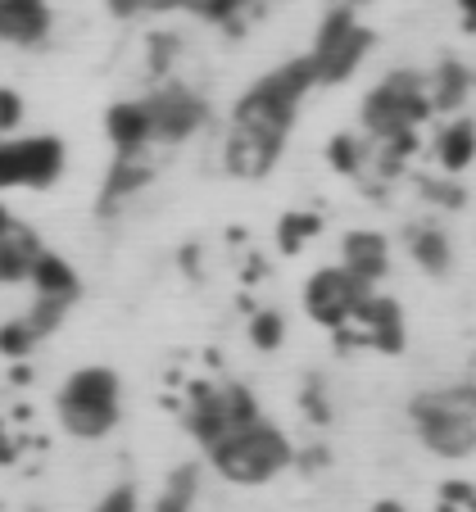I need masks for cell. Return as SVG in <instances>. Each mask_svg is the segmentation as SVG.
I'll list each match as a JSON object with an SVG mask.
<instances>
[{
	"label": "cell",
	"mask_w": 476,
	"mask_h": 512,
	"mask_svg": "<svg viewBox=\"0 0 476 512\" xmlns=\"http://www.w3.org/2000/svg\"><path fill=\"white\" fill-rule=\"evenodd\" d=\"M10 377H14V386H28V381H32V372H28V368H23V363H19V368H14Z\"/></svg>",
	"instance_id": "cell-36"
},
{
	"label": "cell",
	"mask_w": 476,
	"mask_h": 512,
	"mask_svg": "<svg viewBox=\"0 0 476 512\" xmlns=\"http://www.w3.org/2000/svg\"><path fill=\"white\" fill-rule=\"evenodd\" d=\"M195 494H200V472H195L191 463H186V467H173V476H168L164 494L155 499V512H191V508H195Z\"/></svg>",
	"instance_id": "cell-21"
},
{
	"label": "cell",
	"mask_w": 476,
	"mask_h": 512,
	"mask_svg": "<svg viewBox=\"0 0 476 512\" xmlns=\"http://www.w3.org/2000/svg\"><path fill=\"white\" fill-rule=\"evenodd\" d=\"M408 417L418 426L422 445L440 458H467L476 454V399L463 390H440V395H418L408 404Z\"/></svg>",
	"instance_id": "cell-4"
},
{
	"label": "cell",
	"mask_w": 476,
	"mask_h": 512,
	"mask_svg": "<svg viewBox=\"0 0 476 512\" xmlns=\"http://www.w3.org/2000/svg\"><path fill=\"white\" fill-rule=\"evenodd\" d=\"M372 295V286H363L354 272L345 268H318L309 281H304V309L318 327L345 331V322L359 313V304Z\"/></svg>",
	"instance_id": "cell-7"
},
{
	"label": "cell",
	"mask_w": 476,
	"mask_h": 512,
	"mask_svg": "<svg viewBox=\"0 0 476 512\" xmlns=\"http://www.w3.org/2000/svg\"><path fill=\"white\" fill-rule=\"evenodd\" d=\"M50 37L46 0H0V41L10 46H41Z\"/></svg>",
	"instance_id": "cell-11"
},
{
	"label": "cell",
	"mask_w": 476,
	"mask_h": 512,
	"mask_svg": "<svg viewBox=\"0 0 476 512\" xmlns=\"http://www.w3.org/2000/svg\"><path fill=\"white\" fill-rule=\"evenodd\" d=\"M436 159L445 173H463L476 164V123L472 118H454V123L440 127L436 136Z\"/></svg>",
	"instance_id": "cell-16"
},
{
	"label": "cell",
	"mask_w": 476,
	"mask_h": 512,
	"mask_svg": "<svg viewBox=\"0 0 476 512\" xmlns=\"http://www.w3.org/2000/svg\"><path fill=\"white\" fill-rule=\"evenodd\" d=\"M32 286H37V295H55V300L73 304V300H78V290H82V281H78V272L68 268V259L41 250L37 268H32Z\"/></svg>",
	"instance_id": "cell-18"
},
{
	"label": "cell",
	"mask_w": 476,
	"mask_h": 512,
	"mask_svg": "<svg viewBox=\"0 0 476 512\" xmlns=\"http://www.w3.org/2000/svg\"><path fill=\"white\" fill-rule=\"evenodd\" d=\"M368 50H372V28H363V23L354 19L350 5H336V10L322 19L309 59H313V73H318L322 87H340V82L354 78V68L368 59Z\"/></svg>",
	"instance_id": "cell-5"
},
{
	"label": "cell",
	"mask_w": 476,
	"mask_h": 512,
	"mask_svg": "<svg viewBox=\"0 0 476 512\" xmlns=\"http://www.w3.org/2000/svg\"><path fill=\"white\" fill-rule=\"evenodd\" d=\"M318 87V73H313V59H291V64L272 68L268 78H259L232 109V132L223 145V168L232 177L245 182H259L277 168L282 159V145L295 127L300 114V100Z\"/></svg>",
	"instance_id": "cell-1"
},
{
	"label": "cell",
	"mask_w": 476,
	"mask_h": 512,
	"mask_svg": "<svg viewBox=\"0 0 476 512\" xmlns=\"http://www.w3.org/2000/svg\"><path fill=\"white\" fill-rule=\"evenodd\" d=\"M59 422L78 440H100L118 426L123 413V381L114 368H78L59 390Z\"/></svg>",
	"instance_id": "cell-3"
},
{
	"label": "cell",
	"mask_w": 476,
	"mask_h": 512,
	"mask_svg": "<svg viewBox=\"0 0 476 512\" xmlns=\"http://www.w3.org/2000/svg\"><path fill=\"white\" fill-rule=\"evenodd\" d=\"M146 182H150V164H141V155H118L114 168H109V177H105V195H100V209H109V204H118L123 195L141 191Z\"/></svg>",
	"instance_id": "cell-19"
},
{
	"label": "cell",
	"mask_w": 476,
	"mask_h": 512,
	"mask_svg": "<svg viewBox=\"0 0 476 512\" xmlns=\"http://www.w3.org/2000/svg\"><path fill=\"white\" fill-rule=\"evenodd\" d=\"M440 512H476V490L467 481H449L440 490Z\"/></svg>",
	"instance_id": "cell-29"
},
{
	"label": "cell",
	"mask_w": 476,
	"mask_h": 512,
	"mask_svg": "<svg viewBox=\"0 0 476 512\" xmlns=\"http://www.w3.org/2000/svg\"><path fill=\"white\" fill-rule=\"evenodd\" d=\"M23 118V96L10 87H0V132H14Z\"/></svg>",
	"instance_id": "cell-32"
},
{
	"label": "cell",
	"mask_w": 476,
	"mask_h": 512,
	"mask_svg": "<svg viewBox=\"0 0 476 512\" xmlns=\"http://www.w3.org/2000/svg\"><path fill=\"white\" fill-rule=\"evenodd\" d=\"M186 431H191L204 449H214L218 440L232 431V417H227L223 390H195L191 404H186Z\"/></svg>",
	"instance_id": "cell-14"
},
{
	"label": "cell",
	"mask_w": 476,
	"mask_h": 512,
	"mask_svg": "<svg viewBox=\"0 0 476 512\" xmlns=\"http://www.w3.org/2000/svg\"><path fill=\"white\" fill-rule=\"evenodd\" d=\"M245 5H254V0H195V10H200L209 23H232Z\"/></svg>",
	"instance_id": "cell-31"
},
{
	"label": "cell",
	"mask_w": 476,
	"mask_h": 512,
	"mask_svg": "<svg viewBox=\"0 0 476 512\" xmlns=\"http://www.w3.org/2000/svg\"><path fill=\"white\" fill-rule=\"evenodd\" d=\"M105 132H109V141L118 145V155H141V150L155 141V123H150L146 100H123V105H109Z\"/></svg>",
	"instance_id": "cell-12"
},
{
	"label": "cell",
	"mask_w": 476,
	"mask_h": 512,
	"mask_svg": "<svg viewBox=\"0 0 476 512\" xmlns=\"http://www.w3.org/2000/svg\"><path fill=\"white\" fill-rule=\"evenodd\" d=\"M340 268L354 272V277L363 281V286H377L381 277H386L390 268V245L381 232H350L345 241H340Z\"/></svg>",
	"instance_id": "cell-10"
},
{
	"label": "cell",
	"mask_w": 476,
	"mask_h": 512,
	"mask_svg": "<svg viewBox=\"0 0 476 512\" xmlns=\"http://www.w3.org/2000/svg\"><path fill=\"white\" fill-rule=\"evenodd\" d=\"M64 313H68V300H55V295H37V304H32V313L23 322L32 327V336L37 340H46L50 331L64 322Z\"/></svg>",
	"instance_id": "cell-24"
},
{
	"label": "cell",
	"mask_w": 476,
	"mask_h": 512,
	"mask_svg": "<svg viewBox=\"0 0 476 512\" xmlns=\"http://www.w3.org/2000/svg\"><path fill=\"white\" fill-rule=\"evenodd\" d=\"M19 155H23V186L46 191L64 173V141L59 136H19Z\"/></svg>",
	"instance_id": "cell-13"
},
{
	"label": "cell",
	"mask_w": 476,
	"mask_h": 512,
	"mask_svg": "<svg viewBox=\"0 0 476 512\" xmlns=\"http://www.w3.org/2000/svg\"><path fill=\"white\" fill-rule=\"evenodd\" d=\"M363 159H368V150L359 145V136H350V132H340V136H331L327 141V164L336 168V173H345V177H354L363 168Z\"/></svg>",
	"instance_id": "cell-23"
},
{
	"label": "cell",
	"mask_w": 476,
	"mask_h": 512,
	"mask_svg": "<svg viewBox=\"0 0 476 512\" xmlns=\"http://www.w3.org/2000/svg\"><path fill=\"white\" fill-rule=\"evenodd\" d=\"M345 5H350V10H354V5H368V0H345Z\"/></svg>",
	"instance_id": "cell-39"
},
{
	"label": "cell",
	"mask_w": 476,
	"mask_h": 512,
	"mask_svg": "<svg viewBox=\"0 0 476 512\" xmlns=\"http://www.w3.org/2000/svg\"><path fill=\"white\" fill-rule=\"evenodd\" d=\"M10 227H14V218H10V209H5V200H0V236L10 232Z\"/></svg>",
	"instance_id": "cell-35"
},
{
	"label": "cell",
	"mask_w": 476,
	"mask_h": 512,
	"mask_svg": "<svg viewBox=\"0 0 476 512\" xmlns=\"http://www.w3.org/2000/svg\"><path fill=\"white\" fill-rule=\"evenodd\" d=\"M458 10H463V28L476 32V0H458Z\"/></svg>",
	"instance_id": "cell-34"
},
{
	"label": "cell",
	"mask_w": 476,
	"mask_h": 512,
	"mask_svg": "<svg viewBox=\"0 0 476 512\" xmlns=\"http://www.w3.org/2000/svg\"><path fill=\"white\" fill-rule=\"evenodd\" d=\"M14 186H23V155H19V141L5 136L0 141V191H14Z\"/></svg>",
	"instance_id": "cell-28"
},
{
	"label": "cell",
	"mask_w": 476,
	"mask_h": 512,
	"mask_svg": "<svg viewBox=\"0 0 476 512\" xmlns=\"http://www.w3.org/2000/svg\"><path fill=\"white\" fill-rule=\"evenodd\" d=\"M318 232H322L318 213H282V223H277V250H282V254H300Z\"/></svg>",
	"instance_id": "cell-22"
},
{
	"label": "cell",
	"mask_w": 476,
	"mask_h": 512,
	"mask_svg": "<svg viewBox=\"0 0 476 512\" xmlns=\"http://www.w3.org/2000/svg\"><path fill=\"white\" fill-rule=\"evenodd\" d=\"M304 413L313 417V422H331V408L322 404V390L309 386V395H304Z\"/></svg>",
	"instance_id": "cell-33"
},
{
	"label": "cell",
	"mask_w": 476,
	"mask_h": 512,
	"mask_svg": "<svg viewBox=\"0 0 476 512\" xmlns=\"http://www.w3.org/2000/svg\"><path fill=\"white\" fill-rule=\"evenodd\" d=\"M41 259V241L32 227L14 223L10 232L0 236V281L14 286V281H32V268Z\"/></svg>",
	"instance_id": "cell-15"
},
{
	"label": "cell",
	"mask_w": 476,
	"mask_h": 512,
	"mask_svg": "<svg viewBox=\"0 0 476 512\" xmlns=\"http://www.w3.org/2000/svg\"><path fill=\"white\" fill-rule=\"evenodd\" d=\"M345 327H359L363 340H368L372 349H381V354H399V349H404V313H399V304L386 300V295H368Z\"/></svg>",
	"instance_id": "cell-9"
},
{
	"label": "cell",
	"mask_w": 476,
	"mask_h": 512,
	"mask_svg": "<svg viewBox=\"0 0 476 512\" xmlns=\"http://www.w3.org/2000/svg\"><path fill=\"white\" fill-rule=\"evenodd\" d=\"M223 404H227V417H232V431L236 426H250L259 422V404H254V395L245 386H223Z\"/></svg>",
	"instance_id": "cell-26"
},
{
	"label": "cell",
	"mask_w": 476,
	"mask_h": 512,
	"mask_svg": "<svg viewBox=\"0 0 476 512\" xmlns=\"http://www.w3.org/2000/svg\"><path fill=\"white\" fill-rule=\"evenodd\" d=\"M209 463H214L218 476H227L232 485H263L295 463V449L277 426L259 417V422H250V426L227 431L223 440L209 449Z\"/></svg>",
	"instance_id": "cell-2"
},
{
	"label": "cell",
	"mask_w": 476,
	"mask_h": 512,
	"mask_svg": "<svg viewBox=\"0 0 476 512\" xmlns=\"http://www.w3.org/2000/svg\"><path fill=\"white\" fill-rule=\"evenodd\" d=\"M372 512H404L399 503H390V499H381V503H372Z\"/></svg>",
	"instance_id": "cell-37"
},
{
	"label": "cell",
	"mask_w": 476,
	"mask_h": 512,
	"mask_svg": "<svg viewBox=\"0 0 476 512\" xmlns=\"http://www.w3.org/2000/svg\"><path fill=\"white\" fill-rule=\"evenodd\" d=\"M408 250H413L418 268L431 272V277L449 272V236L440 232V227H418V232L408 236Z\"/></svg>",
	"instance_id": "cell-20"
},
{
	"label": "cell",
	"mask_w": 476,
	"mask_h": 512,
	"mask_svg": "<svg viewBox=\"0 0 476 512\" xmlns=\"http://www.w3.org/2000/svg\"><path fill=\"white\" fill-rule=\"evenodd\" d=\"M32 345H37V336H32V327L23 318L0 327V354H5V358H19V363H23V358L32 354Z\"/></svg>",
	"instance_id": "cell-27"
},
{
	"label": "cell",
	"mask_w": 476,
	"mask_h": 512,
	"mask_svg": "<svg viewBox=\"0 0 476 512\" xmlns=\"http://www.w3.org/2000/svg\"><path fill=\"white\" fill-rule=\"evenodd\" d=\"M250 340H254V349H277L286 340V322H282V313H272V309H259L250 318Z\"/></svg>",
	"instance_id": "cell-25"
},
{
	"label": "cell",
	"mask_w": 476,
	"mask_h": 512,
	"mask_svg": "<svg viewBox=\"0 0 476 512\" xmlns=\"http://www.w3.org/2000/svg\"><path fill=\"white\" fill-rule=\"evenodd\" d=\"M472 96V73H467L458 59H445V64L431 73V109H440V114H454V109H463V100Z\"/></svg>",
	"instance_id": "cell-17"
},
{
	"label": "cell",
	"mask_w": 476,
	"mask_h": 512,
	"mask_svg": "<svg viewBox=\"0 0 476 512\" xmlns=\"http://www.w3.org/2000/svg\"><path fill=\"white\" fill-rule=\"evenodd\" d=\"M427 114H431V100H427V87H422L418 73H390V78H381L377 87L363 96V127H368L377 141L413 132Z\"/></svg>",
	"instance_id": "cell-6"
},
{
	"label": "cell",
	"mask_w": 476,
	"mask_h": 512,
	"mask_svg": "<svg viewBox=\"0 0 476 512\" xmlns=\"http://www.w3.org/2000/svg\"><path fill=\"white\" fill-rule=\"evenodd\" d=\"M146 109H150V123H155V141H168V145L195 136L204 127V118H209L204 100L195 96V91H186V87L155 91V96L146 100Z\"/></svg>",
	"instance_id": "cell-8"
},
{
	"label": "cell",
	"mask_w": 476,
	"mask_h": 512,
	"mask_svg": "<svg viewBox=\"0 0 476 512\" xmlns=\"http://www.w3.org/2000/svg\"><path fill=\"white\" fill-rule=\"evenodd\" d=\"M467 395L476 399V358H472V377H467Z\"/></svg>",
	"instance_id": "cell-38"
},
{
	"label": "cell",
	"mask_w": 476,
	"mask_h": 512,
	"mask_svg": "<svg viewBox=\"0 0 476 512\" xmlns=\"http://www.w3.org/2000/svg\"><path fill=\"white\" fill-rule=\"evenodd\" d=\"M96 512H141V499H136V485H132V481L114 485V490H109L105 499L96 503Z\"/></svg>",
	"instance_id": "cell-30"
}]
</instances>
